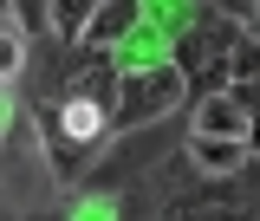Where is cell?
Wrapping results in <instances>:
<instances>
[{"label":"cell","mask_w":260,"mask_h":221,"mask_svg":"<svg viewBox=\"0 0 260 221\" xmlns=\"http://www.w3.org/2000/svg\"><path fill=\"white\" fill-rule=\"evenodd\" d=\"M182 91H189V72H182V65L137 72L124 85V98H117V130H137V124H150V117H162V111H176Z\"/></svg>","instance_id":"1"},{"label":"cell","mask_w":260,"mask_h":221,"mask_svg":"<svg viewBox=\"0 0 260 221\" xmlns=\"http://www.w3.org/2000/svg\"><path fill=\"white\" fill-rule=\"evenodd\" d=\"M241 130H247V104H234V91L195 104V137H241Z\"/></svg>","instance_id":"2"},{"label":"cell","mask_w":260,"mask_h":221,"mask_svg":"<svg viewBox=\"0 0 260 221\" xmlns=\"http://www.w3.org/2000/svg\"><path fill=\"white\" fill-rule=\"evenodd\" d=\"M189 163L202 169V176H234V169L247 163V150H241V137H195Z\"/></svg>","instance_id":"3"},{"label":"cell","mask_w":260,"mask_h":221,"mask_svg":"<svg viewBox=\"0 0 260 221\" xmlns=\"http://www.w3.org/2000/svg\"><path fill=\"white\" fill-rule=\"evenodd\" d=\"M130 20H137V0H104V7L91 13V26H85V46H111Z\"/></svg>","instance_id":"4"},{"label":"cell","mask_w":260,"mask_h":221,"mask_svg":"<svg viewBox=\"0 0 260 221\" xmlns=\"http://www.w3.org/2000/svg\"><path fill=\"white\" fill-rule=\"evenodd\" d=\"M91 13H98V0H52V26H59V39H85Z\"/></svg>","instance_id":"5"},{"label":"cell","mask_w":260,"mask_h":221,"mask_svg":"<svg viewBox=\"0 0 260 221\" xmlns=\"http://www.w3.org/2000/svg\"><path fill=\"white\" fill-rule=\"evenodd\" d=\"M13 20H20L26 33H46L52 26V7H46V0H13Z\"/></svg>","instance_id":"6"},{"label":"cell","mask_w":260,"mask_h":221,"mask_svg":"<svg viewBox=\"0 0 260 221\" xmlns=\"http://www.w3.org/2000/svg\"><path fill=\"white\" fill-rule=\"evenodd\" d=\"M241 78H260V46H254V39L234 46V85H241Z\"/></svg>","instance_id":"7"},{"label":"cell","mask_w":260,"mask_h":221,"mask_svg":"<svg viewBox=\"0 0 260 221\" xmlns=\"http://www.w3.org/2000/svg\"><path fill=\"white\" fill-rule=\"evenodd\" d=\"M228 20H241V26H260V0H215Z\"/></svg>","instance_id":"8"},{"label":"cell","mask_w":260,"mask_h":221,"mask_svg":"<svg viewBox=\"0 0 260 221\" xmlns=\"http://www.w3.org/2000/svg\"><path fill=\"white\" fill-rule=\"evenodd\" d=\"M20 59H26V46H20V33H7V39H0V72L13 78V72H20Z\"/></svg>","instance_id":"9"},{"label":"cell","mask_w":260,"mask_h":221,"mask_svg":"<svg viewBox=\"0 0 260 221\" xmlns=\"http://www.w3.org/2000/svg\"><path fill=\"white\" fill-rule=\"evenodd\" d=\"M234 98H241V104H254V111H260V78H241V85H234Z\"/></svg>","instance_id":"10"}]
</instances>
